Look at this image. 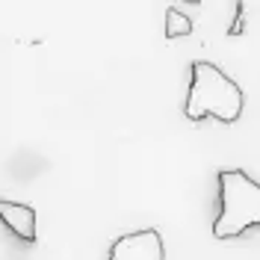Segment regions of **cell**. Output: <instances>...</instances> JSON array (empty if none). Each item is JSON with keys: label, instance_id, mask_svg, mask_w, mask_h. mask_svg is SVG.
I'll return each mask as SVG.
<instances>
[{"label": "cell", "instance_id": "7a4b0ae2", "mask_svg": "<svg viewBox=\"0 0 260 260\" xmlns=\"http://www.w3.org/2000/svg\"><path fill=\"white\" fill-rule=\"evenodd\" d=\"M219 204L213 219L216 240H237L260 231V183L243 169H222L216 175Z\"/></svg>", "mask_w": 260, "mask_h": 260}, {"label": "cell", "instance_id": "8992f818", "mask_svg": "<svg viewBox=\"0 0 260 260\" xmlns=\"http://www.w3.org/2000/svg\"><path fill=\"white\" fill-rule=\"evenodd\" d=\"M234 12H237V18H234V24L228 27V36H240V32H243V12H245L243 0H237V3H234Z\"/></svg>", "mask_w": 260, "mask_h": 260}, {"label": "cell", "instance_id": "5b68a950", "mask_svg": "<svg viewBox=\"0 0 260 260\" xmlns=\"http://www.w3.org/2000/svg\"><path fill=\"white\" fill-rule=\"evenodd\" d=\"M162 32H166V39H169V42H172V39H183V36H189V32H192V21H189L186 12H180L178 6H172V9L166 12Z\"/></svg>", "mask_w": 260, "mask_h": 260}, {"label": "cell", "instance_id": "3957f363", "mask_svg": "<svg viewBox=\"0 0 260 260\" xmlns=\"http://www.w3.org/2000/svg\"><path fill=\"white\" fill-rule=\"evenodd\" d=\"M110 260H166L162 234L157 228H142L115 237L110 245Z\"/></svg>", "mask_w": 260, "mask_h": 260}, {"label": "cell", "instance_id": "277c9868", "mask_svg": "<svg viewBox=\"0 0 260 260\" xmlns=\"http://www.w3.org/2000/svg\"><path fill=\"white\" fill-rule=\"evenodd\" d=\"M0 222L9 228V234L21 243H36V210L21 201H6L0 198Z\"/></svg>", "mask_w": 260, "mask_h": 260}, {"label": "cell", "instance_id": "6da1fadb", "mask_svg": "<svg viewBox=\"0 0 260 260\" xmlns=\"http://www.w3.org/2000/svg\"><path fill=\"white\" fill-rule=\"evenodd\" d=\"M245 107V95L240 83L225 74L219 65L207 59H195L189 65V92L183 101V115L189 121L216 118L222 124H234Z\"/></svg>", "mask_w": 260, "mask_h": 260}]
</instances>
